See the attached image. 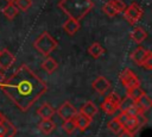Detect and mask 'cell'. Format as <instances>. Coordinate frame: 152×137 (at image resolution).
<instances>
[{"mask_svg": "<svg viewBox=\"0 0 152 137\" xmlns=\"http://www.w3.org/2000/svg\"><path fill=\"white\" fill-rule=\"evenodd\" d=\"M1 89L19 110L26 112L46 92L48 86L32 69L23 64L4 81Z\"/></svg>", "mask_w": 152, "mask_h": 137, "instance_id": "obj_1", "label": "cell"}, {"mask_svg": "<svg viewBox=\"0 0 152 137\" xmlns=\"http://www.w3.org/2000/svg\"><path fill=\"white\" fill-rule=\"evenodd\" d=\"M94 4L91 0H61L58 2V7L69 17L76 20H81L86 17Z\"/></svg>", "mask_w": 152, "mask_h": 137, "instance_id": "obj_2", "label": "cell"}, {"mask_svg": "<svg viewBox=\"0 0 152 137\" xmlns=\"http://www.w3.org/2000/svg\"><path fill=\"white\" fill-rule=\"evenodd\" d=\"M33 46L36 48V50L38 52H40L42 55L44 56H49L57 46H58V43L57 41L46 31H44L43 33H40L37 39L34 41L33 43Z\"/></svg>", "mask_w": 152, "mask_h": 137, "instance_id": "obj_3", "label": "cell"}, {"mask_svg": "<svg viewBox=\"0 0 152 137\" xmlns=\"http://www.w3.org/2000/svg\"><path fill=\"white\" fill-rule=\"evenodd\" d=\"M119 105H120V98H119V95L116 93H110L101 102V108H102V111L106 114L112 116V114H114L119 110Z\"/></svg>", "mask_w": 152, "mask_h": 137, "instance_id": "obj_4", "label": "cell"}, {"mask_svg": "<svg viewBox=\"0 0 152 137\" xmlns=\"http://www.w3.org/2000/svg\"><path fill=\"white\" fill-rule=\"evenodd\" d=\"M124 17L125 19L131 23V24H135L138 23L141 17H142V8L137 4V2H133L128 6H126V8L124 10Z\"/></svg>", "mask_w": 152, "mask_h": 137, "instance_id": "obj_5", "label": "cell"}, {"mask_svg": "<svg viewBox=\"0 0 152 137\" xmlns=\"http://www.w3.org/2000/svg\"><path fill=\"white\" fill-rule=\"evenodd\" d=\"M120 81H121V83L124 85V87L126 89L135 87V86H140L139 77L137 76V74L131 68H125L120 73Z\"/></svg>", "mask_w": 152, "mask_h": 137, "instance_id": "obj_6", "label": "cell"}, {"mask_svg": "<svg viewBox=\"0 0 152 137\" xmlns=\"http://www.w3.org/2000/svg\"><path fill=\"white\" fill-rule=\"evenodd\" d=\"M77 110L69 102V101H64L57 110V113L58 116L63 119V120H66V119H71L74 118L76 114H77Z\"/></svg>", "mask_w": 152, "mask_h": 137, "instance_id": "obj_7", "label": "cell"}, {"mask_svg": "<svg viewBox=\"0 0 152 137\" xmlns=\"http://www.w3.org/2000/svg\"><path fill=\"white\" fill-rule=\"evenodd\" d=\"M93 88L95 92H97L99 94H104L109 88H110V82L104 77V76H97L93 83H91Z\"/></svg>", "mask_w": 152, "mask_h": 137, "instance_id": "obj_8", "label": "cell"}, {"mask_svg": "<svg viewBox=\"0 0 152 137\" xmlns=\"http://www.w3.org/2000/svg\"><path fill=\"white\" fill-rule=\"evenodd\" d=\"M15 61V57L14 55L7 50V49H4L0 51V68L1 69H8Z\"/></svg>", "mask_w": 152, "mask_h": 137, "instance_id": "obj_9", "label": "cell"}, {"mask_svg": "<svg viewBox=\"0 0 152 137\" xmlns=\"http://www.w3.org/2000/svg\"><path fill=\"white\" fill-rule=\"evenodd\" d=\"M74 120H75V124H76V129H78L81 131L87 130L90 126V123H91V119L88 118L87 116H84L81 112H77V114L74 117Z\"/></svg>", "mask_w": 152, "mask_h": 137, "instance_id": "obj_10", "label": "cell"}, {"mask_svg": "<svg viewBox=\"0 0 152 137\" xmlns=\"http://www.w3.org/2000/svg\"><path fill=\"white\" fill-rule=\"evenodd\" d=\"M134 105L137 106V108L139 110V112L145 113L146 111H148V110L151 108V106H152V100H151V98L145 93L141 98H139L137 101H134Z\"/></svg>", "mask_w": 152, "mask_h": 137, "instance_id": "obj_11", "label": "cell"}, {"mask_svg": "<svg viewBox=\"0 0 152 137\" xmlns=\"http://www.w3.org/2000/svg\"><path fill=\"white\" fill-rule=\"evenodd\" d=\"M80 112L83 113L84 116H87L88 118L93 119V118L97 114V107L95 106L94 102H91V101H87V102H84V104L81 106Z\"/></svg>", "mask_w": 152, "mask_h": 137, "instance_id": "obj_12", "label": "cell"}, {"mask_svg": "<svg viewBox=\"0 0 152 137\" xmlns=\"http://www.w3.org/2000/svg\"><path fill=\"white\" fill-rule=\"evenodd\" d=\"M139 127H140V123H139L137 116L128 117L127 120H126V122L124 123V125H122V129H125V130H127V131H129V132H132V133H135V132L139 130Z\"/></svg>", "mask_w": 152, "mask_h": 137, "instance_id": "obj_13", "label": "cell"}, {"mask_svg": "<svg viewBox=\"0 0 152 137\" xmlns=\"http://www.w3.org/2000/svg\"><path fill=\"white\" fill-rule=\"evenodd\" d=\"M63 29H64V31H65L68 35L72 36V35H75V33L80 30V21L76 20V19H72V18H69V19L64 23Z\"/></svg>", "mask_w": 152, "mask_h": 137, "instance_id": "obj_14", "label": "cell"}, {"mask_svg": "<svg viewBox=\"0 0 152 137\" xmlns=\"http://www.w3.org/2000/svg\"><path fill=\"white\" fill-rule=\"evenodd\" d=\"M147 51H148V50L145 49L144 46H138V48L132 52V55H131L132 61H133L135 64L141 66V63H142V61H144V58H145Z\"/></svg>", "mask_w": 152, "mask_h": 137, "instance_id": "obj_15", "label": "cell"}, {"mask_svg": "<svg viewBox=\"0 0 152 137\" xmlns=\"http://www.w3.org/2000/svg\"><path fill=\"white\" fill-rule=\"evenodd\" d=\"M56 125L51 119H42L38 123V130L44 135H50L55 130Z\"/></svg>", "mask_w": 152, "mask_h": 137, "instance_id": "obj_16", "label": "cell"}, {"mask_svg": "<svg viewBox=\"0 0 152 137\" xmlns=\"http://www.w3.org/2000/svg\"><path fill=\"white\" fill-rule=\"evenodd\" d=\"M38 116L42 119H51L55 114V108L50 105V104H43L39 108H38Z\"/></svg>", "mask_w": 152, "mask_h": 137, "instance_id": "obj_17", "label": "cell"}, {"mask_svg": "<svg viewBox=\"0 0 152 137\" xmlns=\"http://www.w3.org/2000/svg\"><path fill=\"white\" fill-rule=\"evenodd\" d=\"M42 68L48 73V74H52L53 71L57 70L58 68V63L50 56H46L45 60L42 62Z\"/></svg>", "mask_w": 152, "mask_h": 137, "instance_id": "obj_18", "label": "cell"}, {"mask_svg": "<svg viewBox=\"0 0 152 137\" xmlns=\"http://www.w3.org/2000/svg\"><path fill=\"white\" fill-rule=\"evenodd\" d=\"M131 37H132V39L135 42V43H141V42H144L145 41V38L147 37V33H146V31L141 27V26H137L132 32H131Z\"/></svg>", "mask_w": 152, "mask_h": 137, "instance_id": "obj_19", "label": "cell"}, {"mask_svg": "<svg viewBox=\"0 0 152 137\" xmlns=\"http://www.w3.org/2000/svg\"><path fill=\"white\" fill-rule=\"evenodd\" d=\"M144 94H145V92H144V89L140 86H135V87H132V88H127L126 89V95L129 99H132L133 101H137Z\"/></svg>", "mask_w": 152, "mask_h": 137, "instance_id": "obj_20", "label": "cell"}, {"mask_svg": "<svg viewBox=\"0 0 152 137\" xmlns=\"http://www.w3.org/2000/svg\"><path fill=\"white\" fill-rule=\"evenodd\" d=\"M88 52H89V55H90L93 58H99L101 55L104 54V48H103L100 43L95 42V43H93V44L88 48Z\"/></svg>", "mask_w": 152, "mask_h": 137, "instance_id": "obj_21", "label": "cell"}, {"mask_svg": "<svg viewBox=\"0 0 152 137\" xmlns=\"http://www.w3.org/2000/svg\"><path fill=\"white\" fill-rule=\"evenodd\" d=\"M4 124V135L2 137H14L15 132H17V127L14 126L13 123H11L10 120H7L6 118L2 120Z\"/></svg>", "mask_w": 152, "mask_h": 137, "instance_id": "obj_22", "label": "cell"}, {"mask_svg": "<svg viewBox=\"0 0 152 137\" xmlns=\"http://www.w3.org/2000/svg\"><path fill=\"white\" fill-rule=\"evenodd\" d=\"M18 12H19V10H18V7L15 6V4H7L4 8H2V14L7 18V19H13L17 14H18Z\"/></svg>", "mask_w": 152, "mask_h": 137, "instance_id": "obj_23", "label": "cell"}, {"mask_svg": "<svg viewBox=\"0 0 152 137\" xmlns=\"http://www.w3.org/2000/svg\"><path fill=\"white\" fill-rule=\"evenodd\" d=\"M107 126H108V129H109L112 132H114V133H119V132L122 130V124L118 120L116 117L113 118V119H110V120L108 122Z\"/></svg>", "mask_w": 152, "mask_h": 137, "instance_id": "obj_24", "label": "cell"}, {"mask_svg": "<svg viewBox=\"0 0 152 137\" xmlns=\"http://www.w3.org/2000/svg\"><path fill=\"white\" fill-rule=\"evenodd\" d=\"M63 130H64L66 133H69V135L74 133V131L76 130V124H75L74 118L64 120V123H63Z\"/></svg>", "mask_w": 152, "mask_h": 137, "instance_id": "obj_25", "label": "cell"}, {"mask_svg": "<svg viewBox=\"0 0 152 137\" xmlns=\"http://www.w3.org/2000/svg\"><path fill=\"white\" fill-rule=\"evenodd\" d=\"M108 2L113 6V8H114L118 13L124 12V10L126 8V4H125L122 0H109Z\"/></svg>", "mask_w": 152, "mask_h": 137, "instance_id": "obj_26", "label": "cell"}, {"mask_svg": "<svg viewBox=\"0 0 152 137\" xmlns=\"http://www.w3.org/2000/svg\"><path fill=\"white\" fill-rule=\"evenodd\" d=\"M102 11H103V13H104L107 17H109V18H114L116 14H119V13L113 8V6H112L109 2H107V4H104V5H103Z\"/></svg>", "mask_w": 152, "mask_h": 137, "instance_id": "obj_27", "label": "cell"}, {"mask_svg": "<svg viewBox=\"0 0 152 137\" xmlns=\"http://www.w3.org/2000/svg\"><path fill=\"white\" fill-rule=\"evenodd\" d=\"M14 4L18 7V10L27 11L31 7V5H32V0H15Z\"/></svg>", "mask_w": 152, "mask_h": 137, "instance_id": "obj_28", "label": "cell"}, {"mask_svg": "<svg viewBox=\"0 0 152 137\" xmlns=\"http://www.w3.org/2000/svg\"><path fill=\"white\" fill-rule=\"evenodd\" d=\"M141 66H142L145 69H147V70H151V69H152V52H151L150 50L147 51V54H146V56H145V58H144Z\"/></svg>", "mask_w": 152, "mask_h": 137, "instance_id": "obj_29", "label": "cell"}, {"mask_svg": "<svg viewBox=\"0 0 152 137\" xmlns=\"http://www.w3.org/2000/svg\"><path fill=\"white\" fill-rule=\"evenodd\" d=\"M134 104V101L132 100V99H129L127 95H126V98L125 99H120V105H119V108L121 110V111H125L126 108H128L129 106H132Z\"/></svg>", "mask_w": 152, "mask_h": 137, "instance_id": "obj_30", "label": "cell"}, {"mask_svg": "<svg viewBox=\"0 0 152 137\" xmlns=\"http://www.w3.org/2000/svg\"><path fill=\"white\" fill-rule=\"evenodd\" d=\"M125 112H126L129 117H132V116H137L138 113H140V112H139V110L137 108V106H135L134 104H133L132 106H129L128 108H126V110H125Z\"/></svg>", "mask_w": 152, "mask_h": 137, "instance_id": "obj_31", "label": "cell"}, {"mask_svg": "<svg viewBox=\"0 0 152 137\" xmlns=\"http://www.w3.org/2000/svg\"><path fill=\"white\" fill-rule=\"evenodd\" d=\"M128 117H129V116H128V114H127L125 111H121V113H120V114H119L116 118H118V120H119V122H120V123L124 125V123L127 120V118H128Z\"/></svg>", "mask_w": 152, "mask_h": 137, "instance_id": "obj_32", "label": "cell"}, {"mask_svg": "<svg viewBox=\"0 0 152 137\" xmlns=\"http://www.w3.org/2000/svg\"><path fill=\"white\" fill-rule=\"evenodd\" d=\"M118 137H134V133H132V132H129V131L122 129V130L118 133Z\"/></svg>", "mask_w": 152, "mask_h": 137, "instance_id": "obj_33", "label": "cell"}, {"mask_svg": "<svg viewBox=\"0 0 152 137\" xmlns=\"http://www.w3.org/2000/svg\"><path fill=\"white\" fill-rule=\"evenodd\" d=\"M6 79H5V75H4V73L0 70V86L4 83V81H5Z\"/></svg>", "mask_w": 152, "mask_h": 137, "instance_id": "obj_34", "label": "cell"}, {"mask_svg": "<svg viewBox=\"0 0 152 137\" xmlns=\"http://www.w3.org/2000/svg\"><path fill=\"white\" fill-rule=\"evenodd\" d=\"M4 119H5V116H4V114H2L1 112H0V123H1V122H2Z\"/></svg>", "mask_w": 152, "mask_h": 137, "instance_id": "obj_35", "label": "cell"}, {"mask_svg": "<svg viewBox=\"0 0 152 137\" xmlns=\"http://www.w3.org/2000/svg\"><path fill=\"white\" fill-rule=\"evenodd\" d=\"M7 4H14L15 2V0H5Z\"/></svg>", "mask_w": 152, "mask_h": 137, "instance_id": "obj_36", "label": "cell"}]
</instances>
